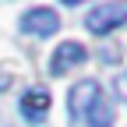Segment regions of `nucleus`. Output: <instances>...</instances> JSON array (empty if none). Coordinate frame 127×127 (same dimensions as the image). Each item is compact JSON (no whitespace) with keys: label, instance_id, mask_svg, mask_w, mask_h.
Masks as SVG:
<instances>
[{"label":"nucleus","instance_id":"nucleus-4","mask_svg":"<svg viewBox=\"0 0 127 127\" xmlns=\"http://www.w3.org/2000/svg\"><path fill=\"white\" fill-rule=\"evenodd\" d=\"M85 46L81 42H74V39H67V42H60L57 46V53H53V60H50V74L53 78H60V74H67L71 67H78V64H85Z\"/></svg>","mask_w":127,"mask_h":127},{"label":"nucleus","instance_id":"nucleus-1","mask_svg":"<svg viewBox=\"0 0 127 127\" xmlns=\"http://www.w3.org/2000/svg\"><path fill=\"white\" fill-rule=\"evenodd\" d=\"M67 113H71L74 127H109L113 124V106L102 99V88L92 78L78 81L67 92Z\"/></svg>","mask_w":127,"mask_h":127},{"label":"nucleus","instance_id":"nucleus-5","mask_svg":"<svg viewBox=\"0 0 127 127\" xmlns=\"http://www.w3.org/2000/svg\"><path fill=\"white\" fill-rule=\"evenodd\" d=\"M46 113H50V92L39 88V85L28 88V92L21 95V117H25L28 124H42Z\"/></svg>","mask_w":127,"mask_h":127},{"label":"nucleus","instance_id":"nucleus-6","mask_svg":"<svg viewBox=\"0 0 127 127\" xmlns=\"http://www.w3.org/2000/svg\"><path fill=\"white\" fill-rule=\"evenodd\" d=\"M113 92H117V95H120V99H124V102H127V71H124V74H117V78H113Z\"/></svg>","mask_w":127,"mask_h":127},{"label":"nucleus","instance_id":"nucleus-2","mask_svg":"<svg viewBox=\"0 0 127 127\" xmlns=\"http://www.w3.org/2000/svg\"><path fill=\"white\" fill-rule=\"evenodd\" d=\"M127 21V4H95L85 18V28L92 35H106V32H113Z\"/></svg>","mask_w":127,"mask_h":127},{"label":"nucleus","instance_id":"nucleus-3","mask_svg":"<svg viewBox=\"0 0 127 127\" xmlns=\"http://www.w3.org/2000/svg\"><path fill=\"white\" fill-rule=\"evenodd\" d=\"M57 28H60V18H57L53 7H28L21 14V32H25V35L46 39V35H53Z\"/></svg>","mask_w":127,"mask_h":127}]
</instances>
